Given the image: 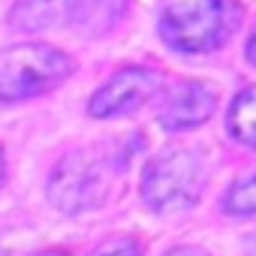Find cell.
<instances>
[{
  "instance_id": "cell-13",
  "label": "cell",
  "mask_w": 256,
  "mask_h": 256,
  "mask_svg": "<svg viewBox=\"0 0 256 256\" xmlns=\"http://www.w3.org/2000/svg\"><path fill=\"white\" fill-rule=\"evenodd\" d=\"M244 54H247V60H250V64L256 66V34H253V36L247 40V46H244Z\"/></svg>"
},
{
  "instance_id": "cell-9",
  "label": "cell",
  "mask_w": 256,
  "mask_h": 256,
  "mask_svg": "<svg viewBox=\"0 0 256 256\" xmlns=\"http://www.w3.org/2000/svg\"><path fill=\"white\" fill-rule=\"evenodd\" d=\"M226 133L244 145V148H256V84L241 88L226 112Z\"/></svg>"
},
{
  "instance_id": "cell-12",
  "label": "cell",
  "mask_w": 256,
  "mask_h": 256,
  "mask_svg": "<svg viewBox=\"0 0 256 256\" xmlns=\"http://www.w3.org/2000/svg\"><path fill=\"white\" fill-rule=\"evenodd\" d=\"M163 256H211V253H208V250H202V247L184 244V247H172V250H166Z\"/></svg>"
},
{
  "instance_id": "cell-15",
  "label": "cell",
  "mask_w": 256,
  "mask_h": 256,
  "mask_svg": "<svg viewBox=\"0 0 256 256\" xmlns=\"http://www.w3.org/2000/svg\"><path fill=\"white\" fill-rule=\"evenodd\" d=\"M4 175H6V157H4V148H0V184H4Z\"/></svg>"
},
{
  "instance_id": "cell-5",
  "label": "cell",
  "mask_w": 256,
  "mask_h": 256,
  "mask_svg": "<svg viewBox=\"0 0 256 256\" xmlns=\"http://www.w3.org/2000/svg\"><path fill=\"white\" fill-rule=\"evenodd\" d=\"M163 76L151 66H120L114 76H108L94 96L88 100V114L96 120L120 118L142 108L154 94H160Z\"/></svg>"
},
{
  "instance_id": "cell-11",
  "label": "cell",
  "mask_w": 256,
  "mask_h": 256,
  "mask_svg": "<svg viewBox=\"0 0 256 256\" xmlns=\"http://www.w3.org/2000/svg\"><path fill=\"white\" fill-rule=\"evenodd\" d=\"M88 256H145V244L139 235H108Z\"/></svg>"
},
{
  "instance_id": "cell-8",
  "label": "cell",
  "mask_w": 256,
  "mask_h": 256,
  "mask_svg": "<svg viewBox=\"0 0 256 256\" xmlns=\"http://www.w3.org/2000/svg\"><path fill=\"white\" fill-rule=\"evenodd\" d=\"M70 0H16L10 10V28L18 34H42L66 18Z\"/></svg>"
},
{
  "instance_id": "cell-1",
  "label": "cell",
  "mask_w": 256,
  "mask_h": 256,
  "mask_svg": "<svg viewBox=\"0 0 256 256\" xmlns=\"http://www.w3.org/2000/svg\"><path fill=\"white\" fill-rule=\"evenodd\" d=\"M238 0H172L160 12V40L178 54H208L223 48L241 28Z\"/></svg>"
},
{
  "instance_id": "cell-2",
  "label": "cell",
  "mask_w": 256,
  "mask_h": 256,
  "mask_svg": "<svg viewBox=\"0 0 256 256\" xmlns=\"http://www.w3.org/2000/svg\"><path fill=\"white\" fill-rule=\"evenodd\" d=\"M72 58L48 42H22L0 52V106L42 96L72 76Z\"/></svg>"
},
{
  "instance_id": "cell-6",
  "label": "cell",
  "mask_w": 256,
  "mask_h": 256,
  "mask_svg": "<svg viewBox=\"0 0 256 256\" xmlns=\"http://www.w3.org/2000/svg\"><path fill=\"white\" fill-rule=\"evenodd\" d=\"M214 108H217V90L205 82L190 78V82L175 84L163 96V102L157 108V120L169 133H184V130L202 126L214 114Z\"/></svg>"
},
{
  "instance_id": "cell-16",
  "label": "cell",
  "mask_w": 256,
  "mask_h": 256,
  "mask_svg": "<svg viewBox=\"0 0 256 256\" xmlns=\"http://www.w3.org/2000/svg\"><path fill=\"white\" fill-rule=\"evenodd\" d=\"M0 256H6V250H4V241H0Z\"/></svg>"
},
{
  "instance_id": "cell-10",
  "label": "cell",
  "mask_w": 256,
  "mask_h": 256,
  "mask_svg": "<svg viewBox=\"0 0 256 256\" xmlns=\"http://www.w3.org/2000/svg\"><path fill=\"white\" fill-rule=\"evenodd\" d=\"M223 214L229 217H250L256 214V172L241 175L238 181H232V187L223 193Z\"/></svg>"
},
{
  "instance_id": "cell-14",
  "label": "cell",
  "mask_w": 256,
  "mask_h": 256,
  "mask_svg": "<svg viewBox=\"0 0 256 256\" xmlns=\"http://www.w3.org/2000/svg\"><path fill=\"white\" fill-rule=\"evenodd\" d=\"M36 256H66V250H58V247H52V250H42V253H36Z\"/></svg>"
},
{
  "instance_id": "cell-3",
  "label": "cell",
  "mask_w": 256,
  "mask_h": 256,
  "mask_svg": "<svg viewBox=\"0 0 256 256\" xmlns=\"http://www.w3.org/2000/svg\"><path fill=\"white\" fill-rule=\"evenodd\" d=\"M205 187V175L202 166L196 160V154L184 151V148H169L163 154H157L139 181V193L142 202L160 214V217H172L181 211H190Z\"/></svg>"
},
{
  "instance_id": "cell-7",
  "label": "cell",
  "mask_w": 256,
  "mask_h": 256,
  "mask_svg": "<svg viewBox=\"0 0 256 256\" xmlns=\"http://www.w3.org/2000/svg\"><path fill=\"white\" fill-rule=\"evenodd\" d=\"M126 10L130 0H70L66 24L82 36H106L124 22Z\"/></svg>"
},
{
  "instance_id": "cell-4",
  "label": "cell",
  "mask_w": 256,
  "mask_h": 256,
  "mask_svg": "<svg viewBox=\"0 0 256 256\" xmlns=\"http://www.w3.org/2000/svg\"><path fill=\"white\" fill-rule=\"evenodd\" d=\"M46 193L60 214H82L88 208H96L108 193L106 163L84 151H72L54 163Z\"/></svg>"
}]
</instances>
